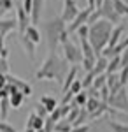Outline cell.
<instances>
[{
	"instance_id": "23",
	"label": "cell",
	"mask_w": 128,
	"mask_h": 132,
	"mask_svg": "<svg viewBox=\"0 0 128 132\" xmlns=\"http://www.w3.org/2000/svg\"><path fill=\"white\" fill-rule=\"evenodd\" d=\"M114 9L119 16H128V2L126 0H112Z\"/></svg>"
},
{
	"instance_id": "37",
	"label": "cell",
	"mask_w": 128,
	"mask_h": 132,
	"mask_svg": "<svg viewBox=\"0 0 128 132\" xmlns=\"http://www.w3.org/2000/svg\"><path fill=\"white\" fill-rule=\"evenodd\" d=\"M119 81L123 86H128V67H123L119 71Z\"/></svg>"
},
{
	"instance_id": "43",
	"label": "cell",
	"mask_w": 128,
	"mask_h": 132,
	"mask_svg": "<svg viewBox=\"0 0 128 132\" xmlns=\"http://www.w3.org/2000/svg\"><path fill=\"white\" fill-rule=\"evenodd\" d=\"M123 67H128V48H125L121 53V69Z\"/></svg>"
},
{
	"instance_id": "12",
	"label": "cell",
	"mask_w": 128,
	"mask_h": 132,
	"mask_svg": "<svg viewBox=\"0 0 128 132\" xmlns=\"http://www.w3.org/2000/svg\"><path fill=\"white\" fill-rule=\"evenodd\" d=\"M77 74H79V67H77V65H72V67L69 69V72H67V76H65V79H63V85H61L63 93L69 92V88L72 86V83L77 79Z\"/></svg>"
},
{
	"instance_id": "21",
	"label": "cell",
	"mask_w": 128,
	"mask_h": 132,
	"mask_svg": "<svg viewBox=\"0 0 128 132\" xmlns=\"http://www.w3.org/2000/svg\"><path fill=\"white\" fill-rule=\"evenodd\" d=\"M9 99H11V108L12 109H20L21 106H23V102H25V99H26V95L21 93V92H14Z\"/></svg>"
},
{
	"instance_id": "35",
	"label": "cell",
	"mask_w": 128,
	"mask_h": 132,
	"mask_svg": "<svg viewBox=\"0 0 128 132\" xmlns=\"http://www.w3.org/2000/svg\"><path fill=\"white\" fill-rule=\"evenodd\" d=\"M77 37L79 39H88V35H89V25H83L81 28H77Z\"/></svg>"
},
{
	"instance_id": "19",
	"label": "cell",
	"mask_w": 128,
	"mask_h": 132,
	"mask_svg": "<svg viewBox=\"0 0 128 132\" xmlns=\"http://www.w3.org/2000/svg\"><path fill=\"white\" fill-rule=\"evenodd\" d=\"M107 65H109V58H105L104 55H100L97 62H95V67H93V72L98 76V74H104V72H107Z\"/></svg>"
},
{
	"instance_id": "1",
	"label": "cell",
	"mask_w": 128,
	"mask_h": 132,
	"mask_svg": "<svg viewBox=\"0 0 128 132\" xmlns=\"http://www.w3.org/2000/svg\"><path fill=\"white\" fill-rule=\"evenodd\" d=\"M69 72V62L65 58L58 56L56 53H49L48 58L44 60L42 67L35 72V78L42 81H61L65 79Z\"/></svg>"
},
{
	"instance_id": "4",
	"label": "cell",
	"mask_w": 128,
	"mask_h": 132,
	"mask_svg": "<svg viewBox=\"0 0 128 132\" xmlns=\"http://www.w3.org/2000/svg\"><path fill=\"white\" fill-rule=\"evenodd\" d=\"M61 50H63V58L69 62L70 65H79L81 62H83V50L81 48H77L74 42H70V41H67V42H63L61 44Z\"/></svg>"
},
{
	"instance_id": "13",
	"label": "cell",
	"mask_w": 128,
	"mask_h": 132,
	"mask_svg": "<svg viewBox=\"0 0 128 132\" xmlns=\"http://www.w3.org/2000/svg\"><path fill=\"white\" fill-rule=\"evenodd\" d=\"M44 123H46V118H42V116H39L37 113H30L28 120H26V129L40 130V129H44Z\"/></svg>"
},
{
	"instance_id": "6",
	"label": "cell",
	"mask_w": 128,
	"mask_h": 132,
	"mask_svg": "<svg viewBox=\"0 0 128 132\" xmlns=\"http://www.w3.org/2000/svg\"><path fill=\"white\" fill-rule=\"evenodd\" d=\"M95 11V7H84L83 11H79V14L74 18V21L72 23H69V34H76L77 32V28H81L83 25H88V20H89V16H91V12Z\"/></svg>"
},
{
	"instance_id": "50",
	"label": "cell",
	"mask_w": 128,
	"mask_h": 132,
	"mask_svg": "<svg viewBox=\"0 0 128 132\" xmlns=\"http://www.w3.org/2000/svg\"><path fill=\"white\" fill-rule=\"evenodd\" d=\"M88 5H89V7H95V9H97V0H88Z\"/></svg>"
},
{
	"instance_id": "11",
	"label": "cell",
	"mask_w": 128,
	"mask_h": 132,
	"mask_svg": "<svg viewBox=\"0 0 128 132\" xmlns=\"http://www.w3.org/2000/svg\"><path fill=\"white\" fill-rule=\"evenodd\" d=\"M20 42H21V46H23V50L26 51V55L30 56V60H35V42L30 39L26 34H20Z\"/></svg>"
},
{
	"instance_id": "47",
	"label": "cell",
	"mask_w": 128,
	"mask_h": 132,
	"mask_svg": "<svg viewBox=\"0 0 128 132\" xmlns=\"http://www.w3.org/2000/svg\"><path fill=\"white\" fill-rule=\"evenodd\" d=\"M5 86H7V74L0 72V88H5Z\"/></svg>"
},
{
	"instance_id": "49",
	"label": "cell",
	"mask_w": 128,
	"mask_h": 132,
	"mask_svg": "<svg viewBox=\"0 0 128 132\" xmlns=\"http://www.w3.org/2000/svg\"><path fill=\"white\" fill-rule=\"evenodd\" d=\"M119 44H121L123 48H128V35H126V37H125V39H123L121 42H119Z\"/></svg>"
},
{
	"instance_id": "24",
	"label": "cell",
	"mask_w": 128,
	"mask_h": 132,
	"mask_svg": "<svg viewBox=\"0 0 128 132\" xmlns=\"http://www.w3.org/2000/svg\"><path fill=\"white\" fill-rule=\"evenodd\" d=\"M26 35H28L32 41L35 42V44H40V41H42V37H40V32L37 30V25H30L28 28H26V32H25Z\"/></svg>"
},
{
	"instance_id": "2",
	"label": "cell",
	"mask_w": 128,
	"mask_h": 132,
	"mask_svg": "<svg viewBox=\"0 0 128 132\" xmlns=\"http://www.w3.org/2000/svg\"><path fill=\"white\" fill-rule=\"evenodd\" d=\"M44 35H46V41H48V48L49 53H56L58 44L69 41V28H67V23L60 18H51L44 23Z\"/></svg>"
},
{
	"instance_id": "3",
	"label": "cell",
	"mask_w": 128,
	"mask_h": 132,
	"mask_svg": "<svg viewBox=\"0 0 128 132\" xmlns=\"http://www.w3.org/2000/svg\"><path fill=\"white\" fill-rule=\"evenodd\" d=\"M114 30V23H111L105 18H100L97 23L89 25V35H88V41L91 42V46L95 48L97 55H102V51L107 48L109 39H111V34Z\"/></svg>"
},
{
	"instance_id": "41",
	"label": "cell",
	"mask_w": 128,
	"mask_h": 132,
	"mask_svg": "<svg viewBox=\"0 0 128 132\" xmlns=\"http://www.w3.org/2000/svg\"><path fill=\"white\" fill-rule=\"evenodd\" d=\"M74 97H76V93H74V92H65V93H63V99H61V104H70V102L74 101Z\"/></svg>"
},
{
	"instance_id": "7",
	"label": "cell",
	"mask_w": 128,
	"mask_h": 132,
	"mask_svg": "<svg viewBox=\"0 0 128 132\" xmlns=\"http://www.w3.org/2000/svg\"><path fill=\"white\" fill-rule=\"evenodd\" d=\"M98 12H100L102 18L109 20L111 23H119V20H121V16H119L118 12H116V9H114L112 0H104L102 7H98Z\"/></svg>"
},
{
	"instance_id": "46",
	"label": "cell",
	"mask_w": 128,
	"mask_h": 132,
	"mask_svg": "<svg viewBox=\"0 0 128 132\" xmlns=\"http://www.w3.org/2000/svg\"><path fill=\"white\" fill-rule=\"evenodd\" d=\"M70 132H89V125H77V127H74Z\"/></svg>"
},
{
	"instance_id": "51",
	"label": "cell",
	"mask_w": 128,
	"mask_h": 132,
	"mask_svg": "<svg viewBox=\"0 0 128 132\" xmlns=\"http://www.w3.org/2000/svg\"><path fill=\"white\" fill-rule=\"evenodd\" d=\"M25 132H35V130H33V129H26V127H25Z\"/></svg>"
},
{
	"instance_id": "36",
	"label": "cell",
	"mask_w": 128,
	"mask_h": 132,
	"mask_svg": "<svg viewBox=\"0 0 128 132\" xmlns=\"http://www.w3.org/2000/svg\"><path fill=\"white\" fill-rule=\"evenodd\" d=\"M54 127H56V122H54L51 116H48V118H46V123H44V130L46 132H54Z\"/></svg>"
},
{
	"instance_id": "48",
	"label": "cell",
	"mask_w": 128,
	"mask_h": 132,
	"mask_svg": "<svg viewBox=\"0 0 128 132\" xmlns=\"http://www.w3.org/2000/svg\"><path fill=\"white\" fill-rule=\"evenodd\" d=\"M4 97H9V93H7V90H5V88H0V101H2Z\"/></svg>"
},
{
	"instance_id": "16",
	"label": "cell",
	"mask_w": 128,
	"mask_h": 132,
	"mask_svg": "<svg viewBox=\"0 0 128 132\" xmlns=\"http://www.w3.org/2000/svg\"><path fill=\"white\" fill-rule=\"evenodd\" d=\"M42 9H44V0H33V9H32V25H39L40 16H42Z\"/></svg>"
},
{
	"instance_id": "30",
	"label": "cell",
	"mask_w": 128,
	"mask_h": 132,
	"mask_svg": "<svg viewBox=\"0 0 128 132\" xmlns=\"http://www.w3.org/2000/svg\"><path fill=\"white\" fill-rule=\"evenodd\" d=\"M100 106H102V101H100V99H97V97H89L84 108H86L89 113H93V111H97Z\"/></svg>"
},
{
	"instance_id": "15",
	"label": "cell",
	"mask_w": 128,
	"mask_h": 132,
	"mask_svg": "<svg viewBox=\"0 0 128 132\" xmlns=\"http://www.w3.org/2000/svg\"><path fill=\"white\" fill-rule=\"evenodd\" d=\"M107 86H109V90H111V95L123 88V85H121V81H119V72L107 74Z\"/></svg>"
},
{
	"instance_id": "14",
	"label": "cell",
	"mask_w": 128,
	"mask_h": 132,
	"mask_svg": "<svg viewBox=\"0 0 128 132\" xmlns=\"http://www.w3.org/2000/svg\"><path fill=\"white\" fill-rule=\"evenodd\" d=\"M79 42H81V50H83V56L84 58H91V60H97L98 58L95 48L91 46V42L88 39H79Z\"/></svg>"
},
{
	"instance_id": "25",
	"label": "cell",
	"mask_w": 128,
	"mask_h": 132,
	"mask_svg": "<svg viewBox=\"0 0 128 132\" xmlns=\"http://www.w3.org/2000/svg\"><path fill=\"white\" fill-rule=\"evenodd\" d=\"M74 129V125L67 120V118H61L60 122H56V127H54V132H70Z\"/></svg>"
},
{
	"instance_id": "40",
	"label": "cell",
	"mask_w": 128,
	"mask_h": 132,
	"mask_svg": "<svg viewBox=\"0 0 128 132\" xmlns=\"http://www.w3.org/2000/svg\"><path fill=\"white\" fill-rule=\"evenodd\" d=\"M0 132H16V129L12 125H9L5 120H0Z\"/></svg>"
},
{
	"instance_id": "52",
	"label": "cell",
	"mask_w": 128,
	"mask_h": 132,
	"mask_svg": "<svg viewBox=\"0 0 128 132\" xmlns=\"http://www.w3.org/2000/svg\"><path fill=\"white\" fill-rule=\"evenodd\" d=\"M126 2H128V0H126Z\"/></svg>"
},
{
	"instance_id": "42",
	"label": "cell",
	"mask_w": 128,
	"mask_h": 132,
	"mask_svg": "<svg viewBox=\"0 0 128 132\" xmlns=\"http://www.w3.org/2000/svg\"><path fill=\"white\" fill-rule=\"evenodd\" d=\"M0 72L9 74V62H7V58H2V56H0Z\"/></svg>"
},
{
	"instance_id": "38",
	"label": "cell",
	"mask_w": 128,
	"mask_h": 132,
	"mask_svg": "<svg viewBox=\"0 0 128 132\" xmlns=\"http://www.w3.org/2000/svg\"><path fill=\"white\" fill-rule=\"evenodd\" d=\"M35 113H37L39 116H42V118H48V114H49V111H48L40 102H37V106H35Z\"/></svg>"
},
{
	"instance_id": "17",
	"label": "cell",
	"mask_w": 128,
	"mask_h": 132,
	"mask_svg": "<svg viewBox=\"0 0 128 132\" xmlns=\"http://www.w3.org/2000/svg\"><path fill=\"white\" fill-rule=\"evenodd\" d=\"M121 37H123V25H116L114 30H112V34H111V39H109L107 48H114V46H118L119 42L123 41Z\"/></svg>"
},
{
	"instance_id": "29",
	"label": "cell",
	"mask_w": 128,
	"mask_h": 132,
	"mask_svg": "<svg viewBox=\"0 0 128 132\" xmlns=\"http://www.w3.org/2000/svg\"><path fill=\"white\" fill-rule=\"evenodd\" d=\"M107 127L112 132H128V125L119 123V122H114V120H109V122H107Z\"/></svg>"
},
{
	"instance_id": "22",
	"label": "cell",
	"mask_w": 128,
	"mask_h": 132,
	"mask_svg": "<svg viewBox=\"0 0 128 132\" xmlns=\"http://www.w3.org/2000/svg\"><path fill=\"white\" fill-rule=\"evenodd\" d=\"M119 71H121V55H118V56H112V58H109L107 74H112V72H119Z\"/></svg>"
},
{
	"instance_id": "27",
	"label": "cell",
	"mask_w": 128,
	"mask_h": 132,
	"mask_svg": "<svg viewBox=\"0 0 128 132\" xmlns=\"http://www.w3.org/2000/svg\"><path fill=\"white\" fill-rule=\"evenodd\" d=\"M86 122H89V111L86 108H81L77 120L74 122V127H77V125H86Z\"/></svg>"
},
{
	"instance_id": "31",
	"label": "cell",
	"mask_w": 128,
	"mask_h": 132,
	"mask_svg": "<svg viewBox=\"0 0 128 132\" xmlns=\"http://www.w3.org/2000/svg\"><path fill=\"white\" fill-rule=\"evenodd\" d=\"M95 78H97V74H95L93 71L86 72L84 79H81V81H83V88H84V90H88L89 86H93V81H95Z\"/></svg>"
},
{
	"instance_id": "32",
	"label": "cell",
	"mask_w": 128,
	"mask_h": 132,
	"mask_svg": "<svg viewBox=\"0 0 128 132\" xmlns=\"http://www.w3.org/2000/svg\"><path fill=\"white\" fill-rule=\"evenodd\" d=\"M105 85H107V72H104V74H98V76L95 78V81H93V86H95L97 90H102Z\"/></svg>"
},
{
	"instance_id": "18",
	"label": "cell",
	"mask_w": 128,
	"mask_h": 132,
	"mask_svg": "<svg viewBox=\"0 0 128 132\" xmlns=\"http://www.w3.org/2000/svg\"><path fill=\"white\" fill-rule=\"evenodd\" d=\"M39 102L44 106V108H46V109H48V111H49V114L54 111L56 108H58V101H56L54 97H51V95H42Z\"/></svg>"
},
{
	"instance_id": "5",
	"label": "cell",
	"mask_w": 128,
	"mask_h": 132,
	"mask_svg": "<svg viewBox=\"0 0 128 132\" xmlns=\"http://www.w3.org/2000/svg\"><path fill=\"white\" fill-rule=\"evenodd\" d=\"M109 106H111V108H116V109H119V111L128 113V92H126L125 86H123L119 92H116V93L111 95Z\"/></svg>"
},
{
	"instance_id": "20",
	"label": "cell",
	"mask_w": 128,
	"mask_h": 132,
	"mask_svg": "<svg viewBox=\"0 0 128 132\" xmlns=\"http://www.w3.org/2000/svg\"><path fill=\"white\" fill-rule=\"evenodd\" d=\"M14 28H18V21L16 20H0V34L7 35Z\"/></svg>"
},
{
	"instance_id": "34",
	"label": "cell",
	"mask_w": 128,
	"mask_h": 132,
	"mask_svg": "<svg viewBox=\"0 0 128 132\" xmlns=\"http://www.w3.org/2000/svg\"><path fill=\"white\" fill-rule=\"evenodd\" d=\"M12 5H14L12 0H0V14L7 12V11H12Z\"/></svg>"
},
{
	"instance_id": "10",
	"label": "cell",
	"mask_w": 128,
	"mask_h": 132,
	"mask_svg": "<svg viewBox=\"0 0 128 132\" xmlns=\"http://www.w3.org/2000/svg\"><path fill=\"white\" fill-rule=\"evenodd\" d=\"M7 83H9V85H12V86H14V88H16L18 92L25 93L26 97H30V95H32V86H30L26 81L20 79V78H16V76H11V74H7Z\"/></svg>"
},
{
	"instance_id": "28",
	"label": "cell",
	"mask_w": 128,
	"mask_h": 132,
	"mask_svg": "<svg viewBox=\"0 0 128 132\" xmlns=\"http://www.w3.org/2000/svg\"><path fill=\"white\" fill-rule=\"evenodd\" d=\"M88 99H89V95H88V92H79V93H76V97H74V104H77L79 108H84L86 106V102H88Z\"/></svg>"
},
{
	"instance_id": "39",
	"label": "cell",
	"mask_w": 128,
	"mask_h": 132,
	"mask_svg": "<svg viewBox=\"0 0 128 132\" xmlns=\"http://www.w3.org/2000/svg\"><path fill=\"white\" fill-rule=\"evenodd\" d=\"M70 92H74V93H79V92H83L84 88H83V81L81 79H76V81L72 83V86L69 88Z\"/></svg>"
},
{
	"instance_id": "44",
	"label": "cell",
	"mask_w": 128,
	"mask_h": 132,
	"mask_svg": "<svg viewBox=\"0 0 128 132\" xmlns=\"http://www.w3.org/2000/svg\"><path fill=\"white\" fill-rule=\"evenodd\" d=\"M23 9L26 11L28 14H32V9H33V0H23Z\"/></svg>"
},
{
	"instance_id": "9",
	"label": "cell",
	"mask_w": 128,
	"mask_h": 132,
	"mask_svg": "<svg viewBox=\"0 0 128 132\" xmlns=\"http://www.w3.org/2000/svg\"><path fill=\"white\" fill-rule=\"evenodd\" d=\"M16 21H18V30H20V34H25L26 28L32 25V16L23 9V5H20L16 9Z\"/></svg>"
},
{
	"instance_id": "45",
	"label": "cell",
	"mask_w": 128,
	"mask_h": 132,
	"mask_svg": "<svg viewBox=\"0 0 128 132\" xmlns=\"http://www.w3.org/2000/svg\"><path fill=\"white\" fill-rule=\"evenodd\" d=\"M49 116L53 118V120H54V122H60V120H61V109H60V106H58V108H56V109H54L53 113H51Z\"/></svg>"
},
{
	"instance_id": "26",
	"label": "cell",
	"mask_w": 128,
	"mask_h": 132,
	"mask_svg": "<svg viewBox=\"0 0 128 132\" xmlns=\"http://www.w3.org/2000/svg\"><path fill=\"white\" fill-rule=\"evenodd\" d=\"M9 109H11V99L9 97H4V99L0 101V118H2V120L7 118Z\"/></svg>"
},
{
	"instance_id": "8",
	"label": "cell",
	"mask_w": 128,
	"mask_h": 132,
	"mask_svg": "<svg viewBox=\"0 0 128 132\" xmlns=\"http://www.w3.org/2000/svg\"><path fill=\"white\" fill-rule=\"evenodd\" d=\"M79 7L76 4V0H63V11H61V20L65 23H72L74 18L79 14Z\"/></svg>"
},
{
	"instance_id": "33",
	"label": "cell",
	"mask_w": 128,
	"mask_h": 132,
	"mask_svg": "<svg viewBox=\"0 0 128 132\" xmlns=\"http://www.w3.org/2000/svg\"><path fill=\"white\" fill-rule=\"evenodd\" d=\"M95 62H97V60H91V58H83V62H81V65H83V71H84V72L93 71V67H95Z\"/></svg>"
}]
</instances>
